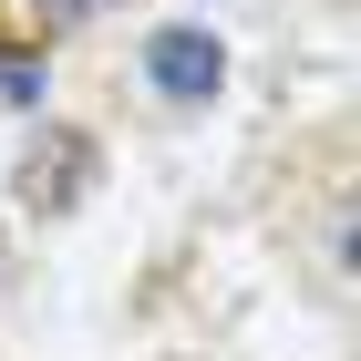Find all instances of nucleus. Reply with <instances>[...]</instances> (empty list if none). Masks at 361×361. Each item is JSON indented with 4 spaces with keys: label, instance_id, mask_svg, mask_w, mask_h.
Wrapping results in <instances>:
<instances>
[{
    "label": "nucleus",
    "instance_id": "f03ea898",
    "mask_svg": "<svg viewBox=\"0 0 361 361\" xmlns=\"http://www.w3.org/2000/svg\"><path fill=\"white\" fill-rule=\"evenodd\" d=\"M83 186H93V145L73 124H42L21 155V207H83Z\"/></svg>",
    "mask_w": 361,
    "mask_h": 361
},
{
    "label": "nucleus",
    "instance_id": "7ed1b4c3",
    "mask_svg": "<svg viewBox=\"0 0 361 361\" xmlns=\"http://www.w3.org/2000/svg\"><path fill=\"white\" fill-rule=\"evenodd\" d=\"M31 11H42V31H83L93 11H114V0H31Z\"/></svg>",
    "mask_w": 361,
    "mask_h": 361
},
{
    "label": "nucleus",
    "instance_id": "f257e3e1",
    "mask_svg": "<svg viewBox=\"0 0 361 361\" xmlns=\"http://www.w3.org/2000/svg\"><path fill=\"white\" fill-rule=\"evenodd\" d=\"M145 83L166 93V104H217V83H227V42L217 31H155L145 42Z\"/></svg>",
    "mask_w": 361,
    "mask_h": 361
}]
</instances>
